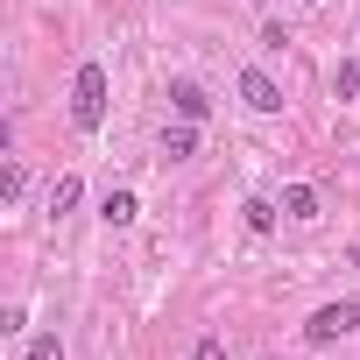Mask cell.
I'll list each match as a JSON object with an SVG mask.
<instances>
[{
  "instance_id": "cell-1",
  "label": "cell",
  "mask_w": 360,
  "mask_h": 360,
  "mask_svg": "<svg viewBox=\"0 0 360 360\" xmlns=\"http://www.w3.org/2000/svg\"><path fill=\"white\" fill-rule=\"evenodd\" d=\"M71 127L78 134H99L106 127V64L99 57H85L78 78H71Z\"/></svg>"
},
{
  "instance_id": "cell-2",
  "label": "cell",
  "mask_w": 360,
  "mask_h": 360,
  "mask_svg": "<svg viewBox=\"0 0 360 360\" xmlns=\"http://www.w3.org/2000/svg\"><path fill=\"white\" fill-rule=\"evenodd\" d=\"M346 332H360V297L318 304V311L304 318V346H332V339H346Z\"/></svg>"
},
{
  "instance_id": "cell-3",
  "label": "cell",
  "mask_w": 360,
  "mask_h": 360,
  "mask_svg": "<svg viewBox=\"0 0 360 360\" xmlns=\"http://www.w3.org/2000/svg\"><path fill=\"white\" fill-rule=\"evenodd\" d=\"M240 106H248V113H283V85H276L262 64H248V71H240Z\"/></svg>"
},
{
  "instance_id": "cell-4",
  "label": "cell",
  "mask_w": 360,
  "mask_h": 360,
  "mask_svg": "<svg viewBox=\"0 0 360 360\" xmlns=\"http://www.w3.org/2000/svg\"><path fill=\"white\" fill-rule=\"evenodd\" d=\"M155 155H162V162H191V155H198V120H169V127L155 134Z\"/></svg>"
},
{
  "instance_id": "cell-5",
  "label": "cell",
  "mask_w": 360,
  "mask_h": 360,
  "mask_svg": "<svg viewBox=\"0 0 360 360\" xmlns=\"http://www.w3.org/2000/svg\"><path fill=\"white\" fill-rule=\"evenodd\" d=\"M169 106H176V120H212V92L191 85V78H176V85H169Z\"/></svg>"
},
{
  "instance_id": "cell-6",
  "label": "cell",
  "mask_w": 360,
  "mask_h": 360,
  "mask_svg": "<svg viewBox=\"0 0 360 360\" xmlns=\"http://www.w3.org/2000/svg\"><path fill=\"white\" fill-rule=\"evenodd\" d=\"M99 219H106V226H134V219H141V198H134L127 184H113V191L99 198Z\"/></svg>"
},
{
  "instance_id": "cell-7",
  "label": "cell",
  "mask_w": 360,
  "mask_h": 360,
  "mask_svg": "<svg viewBox=\"0 0 360 360\" xmlns=\"http://www.w3.org/2000/svg\"><path fill=\"white\" fill-rule=\"evenodd\" d=\"M276 205H283V219H297V226H311V219H318V191H311V184H283V198H276Z\"/></svg>"
},
{
  "instance_id": "cell-8",
  "label": "cell",
  "mask_w": 360,
  "mask_h": 360,
  "mask_svg": "<svg viewBox=\"0 0 360 360\" xmlns=\"http://www.w3.org/2000/svg\"><path fill=\"white\" fill-rule=\"evenodd\" d=\"M78 198H85V184H78V176L64 169V176H57V184H50V198H43V205H50V219H64V212H71Z\"/></svg>"
},
{
  "instance_id": "cell-9",
  "label": "cell",
  "mask_w": 360,
  "mask_h": 360,
  "mask_svg": "<svg viewBox=\"0 0 360 360\" xmlns=\"http://www.w3.org/2000/svg\"><path fill=\"white\" fill-rule=\"evenodd\" d=\"M240 219H248V233H276L283 205H276V198H248V205H240Z\"/></svg>"
},
{
  "instance_id": "cell-10",
  "label": "cell",
  "mask_w": 360,
  "mask_h": 360,
  "mask_svg": "<svg viewBox=\"0 0 360 360\" xmlns=\"http://www.w3.org/2000/svg\"><path fill=\"white\" fill-rule=\"evenodd\" d=\"M0 198H8V205H22V198H29V162H22V155L8 162V176H0Z\"/></svg>"
},
{
  "instance_id": "cell-11",
  "label": "cell",
  "mask_w": 360,
  "mask_h": 360,
  "mask_svg": "<svg viewBox=\"0 0 360 360\" xmlns=\"http://www.w3.org/2000/svg\"><path fill=\"white\" fill-rule=\"evenodd\" d=\"M332 92H339V99H360V64H353V57L332 71Z\"/></svg>"
},
{
  "instance_id": "cell-12",
  "label": "cell",
  "mask_w": 360,
  "mask_h": 360,
  "mask_svg": "<svg viewBox=\"0 0 360 360\" xmlns=\"http://www.w3.org/2000/svg\"><path fill=\"white\" fill-rule=\"evenodd\" d=\"M29 360H64V339H57V332H36V339H29Z\"/></svg>"
},
{
  "instance_id": "cell-13",
  "label": "cell",
  "mask_w": 360,
  "mask_h": 360,
  "mask_svg": "<svg viewBox=\"0 0 360 360\" xmlns=\"http://www.w3.org/2000/svg\"><path fill=\"white\" fill-rule=\"evenodd\" d=\"M191 360H226V346H219V339H212V332H205V339H198V346H191Z\"/></svg>"
},
{
  "instance_id": "cell-14",
  "label": "cell",
  "mask_w": 360,
  "mask_h": 360,
  "mask_svg": "<svg viewBox=\"0 0 360 360\" xmlns=\"http://www.w3.org/2000/svg\"><path fill=\"white\" fill-rule=\"evenodd\" d=\"M304 8H318V0H304Z\"/></svg>"
}]
</instances>
